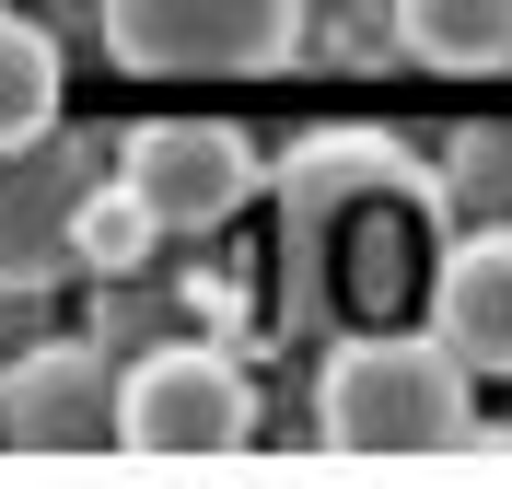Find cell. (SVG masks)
<instances>
[{"label": "cell", "instance_id": "11", "mask_svg": "<svg viewBox=\"0 0 512 489\" xmlns=\"http://www.w3.org/2000/svg\"><path fill=\"white\" fill-rule=\"evenodd\" d=\"M478 455H512V420H501V431H478Z\"/></svg>", "mask_w": 512, "mask_h": 489}, {"label": "cell", "instance_id": "2", "mask_svg": "<svg viewBox=\"0 0 512 489\" xmlns=\"http://www.w3.org/2000/svg\"><path fill=\"white\" fill-rule=\"evenodd\" d=\"M315 443L361 466H419V455H478V373L431 326H338L315 373Z\"/></svg>", "mask_w": 512, "mask_h": 489}, {"label": "cell", "instance_id": "4", "mask_svg": "<svg viewBox=\"0 0 512 489\" xmlns=\"http://www.w3.org/2000/svg\"><path fill=\"white\" fill-rule=\"evenodd\" d=\"M245 443H256V385H245L233 350L175 338V350L117 361V455L210 466V455H245Z\"/></svg>", "mask_w": 512, "mask_h": 489}, {"label": "cell", "instance_id": "1", "mask_svg": "<svg viewBox=\"0 0 512 489\" xmlns=\"http://www.w3.org/2000/svg\"><path fill=\"white\" fill-rule=\"evenodd\" d=\"M443 257V175L384 129H315L280 163V268L326 326H384Z\"/></svg>", "mask_w": 512, "mask_h": 489}, {"label": "cell", "instance_id": "3", "mask_svg": "<svg viewBox=\"0 0 512 489\" xmlns=\"http://www.w3.org/2000/svg\"><path fill=\"white\" fill-rule=\"evenodd\" d=\"M94 35L140 82H256L303 59V0H94Z\"/></svg>", "mask_w": 512, "mask_h": 489}, {"label": "cell", "instance_id": "9", "mask_svg": "<svg viewBox=\"0 0 512 489\" xmlns=\"http://www.w3.org/2000/svg\"><path fill=\"white\" fill-rule=\"evenodd\" d=\"M47 117H59V35L0 12V152L47 140Z\"/></svg>", "mask_w": 512, "mask_h": 489}, {"label": "cell", "instance_id": "6", "mask_svg": "<svg viewBox=\"0 0 512 489\" xmlns=\"http://www.w3.org/2000/svg\"><path fill=\"white\" fill-rule=\"evenodd\" d=\"M0 443L12 455H105L117 443V361L94 338H47L0 373Z\"/></svg>", "mask_w": 512, "mask_h": 489}, {"label": "cell", "instance_id": "7", "mask_svg": "<svg viewBox=\"0 0 512 489\" xmlns=\"http://www.w3.org/2000/svg\"><path fill=\"white\" fill-rule=\"evenodd\" d=\"M431 303V338H443L466 373H512V233H443V257L419 280Z\"/></svg>", "mask_w": 512, "mask_h": 489}, {"label": "cell", "instance_id": "10", "mask_svg": "<svg viewBox=\"0 0 512 489\" xmlns=\"http://www.w3.org/2000/svg\"><path fill=\"white\" fill-rule=\"evenodd\" d=\"M152 245H163V222H152V210H140L128 187H94L82 210H70V257L94 268V280H128V268L152 257Z\"/></svg>", "mask_w": 512, "mask_h": 489}, {"label": "cell", "instance_id": "8", "mask_svg": "<svg viewBox=\"0 0 512 489\" xmlns=\"http://www.w3.org/2000/svg\"><path fill=\"white\" fill-rule=\"evenodd\" d=\"M396 47L419 70H512V0H396Z\"/></svg>", "mask_w": 512, "mask_h": 489}, {"label": "cell", "instance_id": "5", "mask_svg": "<svg viewBox=\"0 0 512 489\" xmlns=\"http://www.w3.org/2000/svg\"><path fill=\"white\" fill-rule=\"evenodd\" d=\"M117 187L152 210L163 233H222L268 175H256V140L233 117H140L117 140Z\"/></svg>", "mask_w": 512, "mask_h": 489}]
</instances>
